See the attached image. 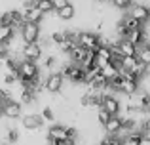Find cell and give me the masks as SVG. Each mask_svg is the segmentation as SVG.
<instances>
[{"label":"cell","instance_id":"1","mask_svg":"<svg viewBox=\"0 0 150 145\" xmlns=\"http://www.w3.org/2000/svg\"><path fill=\"white\" fill-rule=\"evenodd\" d=\"M61 74L67 78V80L70 82V84H84L86 82V69L82 67L80 63H67L61 67Z\"/></svg>","mask_w":150,"mask_h":145},{"label":"cell","instance_id":"2","mask_svg":"<svg viewBox=\"0 0 150 145\" xmlns=\"http://www.w3.org/2000/svg\"><path fill=\"white\" fill-rule=\"evenodd\" d=\"M67 138H76V128L67 126V124H51L48 128V134H46L48 143L63 141V139H67Z\"/></svg>","mask_w":150,"mask_h":145},{"label":"cell","instance_id":"3","mask_svg":"<svg viewBox=\"0 0 150 145\" xmlns=\"http://www.w3.org/2000/svg\"><path fill=\"white\" fill-rule=\"evenodd\" d=\"M78 44L86 50L95 52L99 46H103V38L97 31H82V33H78Z\"/></svg>","mask_w":150,"mask_h":145},{"label":"cell","instance_id":"4","mask_svg":"<svg viewBox=\"0 0 150 145\" xmlns=\"http://www.w3.org/2000/svg\"><path fill=\"white\" fill-rule=\"evenodd\" d=\"M19 80H33V78L40 76V67H38L36 61H29L23 59L19 61Z\"/></svg>","mask_w":150,"mask_h":145},{"label":"cell","instance_id":"5","mask_svg":"<svg viewBox=\"0 0 150 145\" xmlns=\"http://www.w3.org/2000/svg\"><path fill=\"white\" fill-rule=\"evenodd\" d=\"M19 31H21V38L25 44L40 40V25L38 23H23Z\"/></svg>","mask_w":150,"mask_h":145},{"label":"cell","instance_id":"6","mask_svg":"<svg viewBox=\"0 0 150 145\" xmlns=\"http://www.w3.org/2000/svg\"><path fill=\"white\" fill-rule=\"evenodd\" d=\"M21 56H23V59H29V61H40L42 59V46H40V42H29V44H25L23 46V50H21Z\"/></svg>","mask_w":150,"mask_h":145},{"label":"cell","instance_id":"7","mask_svg":"<svg viewBox=\"0 0 150 145\" xmlns=\"http://www.w3.org/2000/svg\"><path fill=\"white\" fill-rule=\"evenodd\" d=\"M129 15H131L133 19H137L141 25H146L150 21V8L146 4H133V6L129 8Z\"/></svg>","mask_w":150,"mask_h":145},{"label":"cell","instance_id":"8","mask_svg":"<svg viewBox=\"0 0 150 145\" xmlns=\"http://www.w3.org/2000/svg\"><path fill=\"white\" fill-rule=\"evenodd\" d=\"M65 80L67 78L63 76L61 73H51L48 78H46V92L50 94H59L63 90V86H65Z\"/></svg>","mask_w":150,"mask_h":145},{"label":"cell","instance_id":"9","mask_svg":"<svg viewBox=\"0 0 150 145\" xmlns=\"http://www.w3.org/2000/svg\"><path fill=\"white\" fill-rule=\"evenodd\" d=\"M21 122H23V128H25L27 132H34V130H40V128L44 126L46 120L42 119V115L30 113V115H25V116H23Z\"/></svg>","mask_w":150,"mask_h":145},{"label":"cell","instance_id":"10","mask_svg":"<svg viewBox=\"0 0 150 145\" xmlns=\"http://www.w3.org/2000/svg\"><path fill=\"white\" fill-rule=\"evenodd\" d=\"M120 99L116 97V94H106L105 99H103V105L101 109H105L106 113H110V115H120Z\"/></svg>","mask_w":150,"mask_h":145},{"label":"cell","instance_id":"11","mask_svg":"<svg viewBox=\"0 0 150 145\" xmlns=\"http://www.w3.org/2000/svg\"><path fill=\"white\" fill-rule=\"evenodd\" d=\"M139 92V80H131V78H124L122 76L120 86H118V94H124V96H133V94Z\"/></svg>","mask_w":150,"mask_h":145},{"label":"cell","instance_id":"12","mask_svg":"<svg viewBox=\"0 0 150 145\" xmlns=\"http://www.w3.org/2000/svg\"><path fill=\"white\" fill-rule=\"evenodd\" d=\"M2 113H4V116H8V119H19V116L23 115V105L19 103V101H15V99H10L2 107Z\"/></svg>","mask_w":150,"mask_h":145},{"label":"cell","instance_id":"13","mask_svg":"<svg viewBox=\"0 0 150 145\" xmlns=\"http://www.w3.org/2000/svg\"><path fill=\"white\" fill-rule=\"evenodd\" d=\"M122 126H124V119H122L120 115H114V116H110V120L103 128H105L106 134H118V132L122 130Z\"/></svg>","mask_w":150,"mask_h":145},{"label":"cell","instance_id":"14","mask_svg":"<svg viewBox=\"0 0 150 145\" xmlns=\"http://www.w3.org/2000/svg\"><path fill=\"white\" fill-rule=\"evenodd\" d=\"M15 27L13 25H0V46H8L13 40Z\"/></svg>","mask_w":150,"mask_h":145},{"label":"cell","instance_id":"15","mask_svg":"<svg viewBox=\"0 0 150 145\" xmlns=\"http://www.w3.org/2000/svg\"><path fill=\"white\" fill-rule=\"evenodd\" d=\"M67 56H69V59L72 61V63H82V61H84V57L88 56V50L82 48V46L78 44V46H74V48L70 50Z\"/></svg>","mask_w":150,"mask_h":145},{"label":"cell","instance_id":"16","mask_svg":"<svg viewBox=\"0 0 150 145\" xmlns=\"http://www.w3.org/2000/svg\"><path fill=\"white\" fill-rule=\"evenodd\" d=\"M118 44H120V50H122L124 56H137V50H139V48H137L131 40H127V38H120Z\"/></svg>","mask_w":150,"mask_h":145},{"label":"cell","instance_id":"17","mask_svg":"<svg viewBox=\"0 0 150 145\" xmlns=\"http://www.w3.org/2000/svg\"><path fill=\"white\" fill-rule=\"evenodd\" d=\"M57 14V17L61 19V21H70V19L76 15V8L72 6V4H67L65 8H61V10H57L55 11Z\"/></svg>","mask_w":150,"mask_h":145},{"label":"cell","instance_id":"18","mask_svg":"<svg viewBox=\"0 0 150 145\" xmlns=\"http://www.w3.org/2000/svg\"><path fill=\"white\" fill-rule=\"evenodd\" d=\"M101 71H103V74H105L108 80H112V78H116L118 74H120V65L114 63V61H108V63H106Z\"/></svg>","mask_w":150,"mask_h":145},{"label":"cell","instance_id":"19","mask_svg":"<svg viewBox=\"0 0 150 145\" xmlns=\"http://www.w3.org/2000/svg\"><path fill=\"white\" fill-rule=\"evenodd\" d=\"M137 57L150 67V44H143V46H141V48L137 50Z\"/></svg>","mask_w":150,"mask_h":145},{"label":"cell","instance_id":"20","mask_svg":"<svg viewBox=\"0 0 150 145\" xmlns=\"http://www.w3.org/2000/svg\"><path fill=\"white\" fill-rule=\"evenodd\" d=\"M131 73H135L139 78H143L144 74L148 73V65H146V63H143V61H141L139 57H137V63H135V67L131 69Z\"/></svg>","mask_w":150,"mask_h":145},{"label":"cell","instance_id":"21","mask_svg":"<svg viewBox=\"0 0 150 145\" xmlns=\"http://www.w3.org/2000/svg\"><path fill=\"white\" fill-rule=\"evenodd\" d=\"M137 63V56H125L120 63V69H125V71H131Z\"/></svg>","mask_w":150,"mask_h":145},{"label":"cell","instance_id":"22","mask_svg":"<svg viewBox=\"0 0 150 145\" xmlns=\"http://www.w3.org/2000/svg\"><path fill=\"white\" fill-rule=\"evenodd\" d=\"M6 141L10 143V145H15L19 141V132L15 130V128H6Z\"/></svg>","mask_w":150,"mask_h":145},{"label":"cell","instance_id":"23","mask_svg":"<svg viewBox=\"0 0 150 145\" xmlns=\"http://www.w3.org/2000/svg\"><path fill=\"white\" fill-rule=\"evenodd\" d=\"M36 6L40 8L42 11H44L46 15L51 14V11H55V8H53V2L51 0H36Z\"/></svg>","mask_w":150,"mask_h":145},{"label":"cell","instance_id":"24","mask_svg":"<svg viewBox=\"0 0 150 145\" xmlns=\"http://www.w3.org/2000/svg\"><path fill=\"white\" fill-rule=\"evenodd\" d=\"M110 2L116 10H129L133 6V0H110Z\"/></svg>","mask_w":150,"mask_h":145},{"label":"cell","instance_id":"25","mask_svg":"<svg viewBox=\"0 0 150 145\" xmlns=\"http://www.w3.org/2000/svg\"><path fill=\"white\" fill-rule=\"evenodd\" d=\"M40 115H42V119L48 120V122H53V120H55V113H53V109H51V107H42Z\"/></svg>","mask_w":150,"mask_h":145},{"label":"cell","instance_id":"26","mask_svg":"<svg viewBox=\"0 0 150 145\" xmlns=\"http://www.w3.org/2000/svg\"><path fill=\"white\" fill-rule=\"evenodd\" d=\"M110 116H112L110 113H106L105 109H101V107H99V111H97V120H99V124H101V126H105V124L108 122V120H110Z\"/></svg>","mask_w":150,"mask_h":145},{"label":"cell","instance_id":"27","mask_svg":"<svg viewBox=\"0 0 150 145\" xmlns=\"http://www.w3.org/2000/svg\"><path fill=\"white\" fill-rule=\"evenodd\" d=\"M42 63H44V67H46V69H53L55 65H57V57H55L53 54H50V56L46 57V59L42 61Z\"/></svg>","mask_w":150,"mask_h":145},{"label":"cell","instance_id":"28","mask_svg":"<svg viewBox=\"0 0 150 145\" xmlns=\"http://www.w3.org/2000/svg\"><path fill=\"white\" fill-rule=\"evenodd\" d=\"M50 145H78V141H76V138H67L63 141H51Z\"/></svg>","mask_w":150,"mask_h":145},{"label":"cell","instance_id":"29","mask_svg":"<svg viewBox=\"0 0 150 145\" xmlns=\"http://www.w3.org/2000/svg\"><path fill=\"white\" fill-rule=\"evenodd\" d=\"M51 2H53V8H55V11H57V10H61V8H65L67 4H70L69 0H51Z\"/></svg>","mask_w":150,"mask_h":145},{"label":"cell","instance_id":"30","mask_svg":"<svg viewBox=\"0 0 150 145\" xmlns=\"http://www.w3.org/2000/svg\"><path fill=\"white\" fill-rule=\"evenodd\" d=\"M144 138H146V139H148V141H150V132H148V134H144Z\"/></svg>","mask_w":150,"mask_h":145},{"label":"cell","instance_id":"31","mask_svg":"<svg viewBox=\"0 0 150 145\" xmlns=\"http://www.w3.org/2000/svg\"><path fill=\"white\" fill-rule=\"evenodd\" d=\"M2 116H4V113H2V109H0V120H2Z\"/></svg>","mask_w":150,"mask_h":145},{"label":"cell","instance_id":"32","mask_svg":"<svg viewBox=\"0 0 150 145\" xmlns=\"http://www.w3.org/2000/svg\"><path fill=\"white\" fill-rule=\"evenodd\" d=\"M148 44H150V38H148Z\"/></svg>","mask_w":150,"mask_h":145}]
</instances>
